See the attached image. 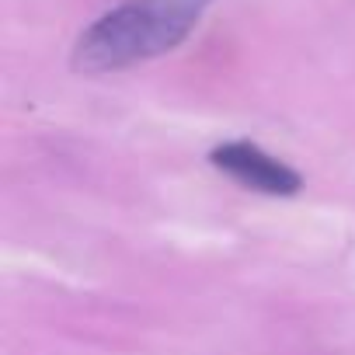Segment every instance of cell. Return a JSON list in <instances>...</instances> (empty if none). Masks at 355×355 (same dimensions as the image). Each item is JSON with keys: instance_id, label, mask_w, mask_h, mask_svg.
Masks as SVG:
<instances>
[{"instance_id": "7a4b0ae2", "label": "cell", "mask_w": 355, "mask_h": 355, "mask_svg": "<svg viewBox=\"0 0 355 355\" xmlns=\"http://www.w3.org/2000/svg\"><path fill=\"white\" fill-rule=\"evenodd\" d=\"M209 164L216 171H223L227 178H234L237 185L261 192V196L289 199V196H300V189H303L300 171H293L286 160L272 157L268 150H261L251 139H227V143L213 146Z\"/></svg>"}, {"instance_id": "6da1fadb", "label": "cell", "mask_w": 355, "mask_h": 355, "mask_svg": "<svg viewBox=\"0 0 355 355\" xmlns=\"http://www.w3.org/2000/svg\"><path fill=\"white\" fill-rule=\"evenodd\" d=\"M213 0H122L91 21L73 46L77 73H115L182 46Z\"/></svg>"}]
</instances>
